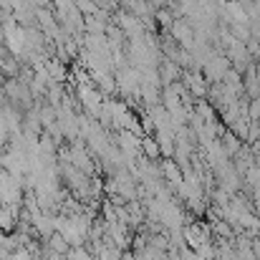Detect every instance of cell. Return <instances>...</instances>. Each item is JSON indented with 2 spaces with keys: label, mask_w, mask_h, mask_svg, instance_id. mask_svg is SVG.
I'll return each mask as SVG.
<instances>
[{
  "label": "cell",
  "mask_w": 260,
  "mask_h": 260,
  "mask_svg": "<svg viewBox=\"0 0 260 260\" xmlns=\"http://www.w3.org/2000/svg\"><path fill=\"white\" fill-rule=\"evenodd\" d=\"M66 258H69V260H93V258H91V250H88L86 245H76V248H69Z\"/></svg>",
  "instance_id": "cell-2"
},
{
  "label": "cell",
  "mask_w": 260,
  "mask_h": 260,
  "mask_svg": "<svg viewBox=\"0 0 260 260\" xmlns=\"http://www.w3.org/2000/svg\"><path fill=\"white\" fill-rule=\"evenodd\" d=\"M43 245H46V248H51V250H56V253H63V255H66V253H69V248H71V245H69V240H66L61 233H53Z\"/></svg>",
  "instance_id": "cell-1"
}]
</instances>
